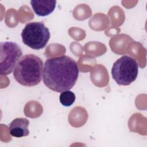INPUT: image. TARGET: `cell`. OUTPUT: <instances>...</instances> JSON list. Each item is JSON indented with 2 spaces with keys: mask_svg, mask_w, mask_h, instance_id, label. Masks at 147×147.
<instances>
[{
  "mask_svg": "<svg viewBox=\"0 0 147 147\" xmlns=\"http://www.w3.org/2000/svg\"><path fill=\"white\" fill-rule=\"evenodd\" d=\"M79 75L76 62L67 56L48 59L44 64L42 80L44 84L56 92L71 90Z\"/></svg>",
  "mask_w": 147,
  "mask_h": 147,
  "instance_id": "obj_1",
  "label": "cell"
},
{
  "mask_svg": "<svg viewBox=\"0 0 147 147\" xmlns=\"http://www.w3.org/2000/svg\"><path fill=\"white\" fill-rule=\"evenodd\" d=\"M43 71L42 60L33 54H27L18 61L14 69L13 76L19 84L32 87L40 83Z\"/></svg>",
  "mask_w": 147,
  "mask_h": 147,
  "instance_id": "obj_2",
  "label": "cell"
},
{
  "mask_svg": "<svg viewBox=\"0 0 147 147\" xmlns=\"http://www.w3.org/2000/svg\"><path fill=\"white\" fill-rule=\"evenodd\" d=\"M49 29L42 22L28 23L21 33L22 42L32 49L44 48L50 38Z\"/></svg>",
  "mask_w": 147,
  "mask_h": 147,
  "instance_id": "obj_3",
  "label": "cell"
},
{
  "mask_svg": "<svg viewBox=\"0 0 147 147\" xmlns=\"http://www.w3.org/2000/svg\"><path fill=\"white\" fill-rule=\"evenodd\" d=\"M138 65L136 60L129 56H123L114 64L111 75L116 83L122 86H128L136 79Z\"/></svg>",
  "mask_w": 147,
  "mask_h": 147,
  "instance_id": "obj_4",
  "label": "cell"
},
{
  "mask_svg": "<svg viewBox=\"0 0 147 147\" xmlns=\"http://www.w3.org/2000/svg\"><path fill=\"white\" fill-rule=\"evenodd\" d=\"M0 73L7 75L11 74L22 55L20 46L11 41L1 42Z\"/></svg>",
  "mask_w": 147,
  "mask_h": 147,
  "instance_id": "obj_5",
  "label": "cell"
},
{
  "mask_svg": "<svg viewBox=\"0 0 147 147\" xmlns=\"http://www.w3.org/2000/svg\"><path fill=\"white\" fill-rule=\"evenodd\" d=\"M29 121L25 118H17L13 120L9 126L10 134L15 137H22L29 135Z\"/></svg>",
  "mask_w": 147,
  "mask_h": 147,
  "instance_id": "obj_6",
  "label": "cell"
},
{
  "mask_svg": "<svg viewBox=\"0 0 147 147\" xmlns=\"http://www.w3.org/2000/svg\"><path fill=\"white\" fill-rule=\"evenodd\" d=\"M34 13L38 16L44 17L52 13L56 7L55 0H32L30 2Z\"/></svg>",
  "mask_w": 147,
  "mask_h": 147,
  "instance_id": "obj_7",
  "label": "cell"
},
{
  "mask_svg": "<svg viewBox=\"0 0 147 147\" xmlns=\"http://www.w3.org/2000/svg\"><path fill=\"white\" fill-rule=\"evenodd\" d=\"M76 96L75 94L70 90H66L62 92L59 96L61 104L65 107L71 106L75 102Z\"/></svg>",
  "mask_w": 147,
  "mask_h": 147,
  "instance_id": "obj_8",
  "label": "cell"
}]
</instances>
